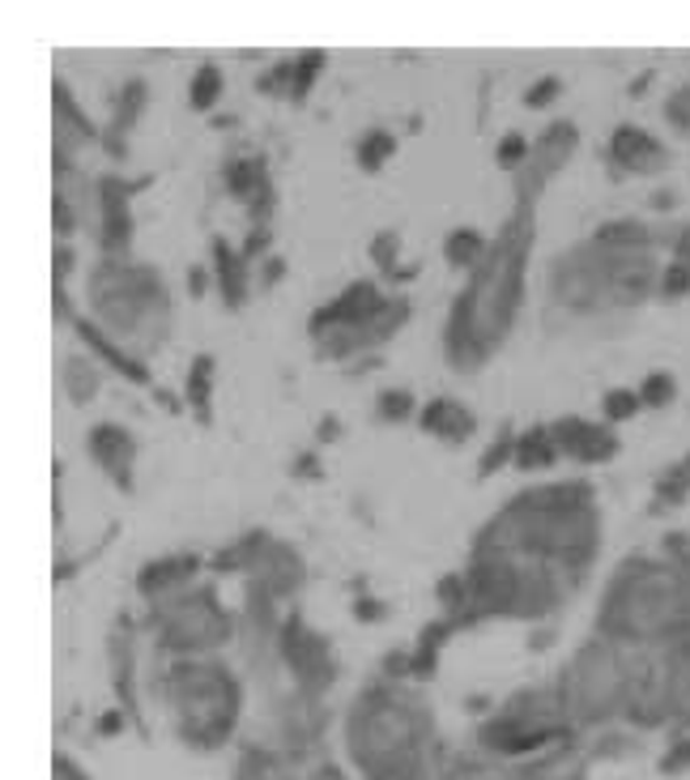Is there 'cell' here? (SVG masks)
<instances>
[{
    "label": "cell",
    "mask_w": 690,
    "mask_h": 780,
    "mask_svg": "<svg viewBox=\"0 0 690 780\" xmlns=\"http://www.w3.org/2000/svg\"><path fill=\"white\" fill-rule=\"evenodd\" d=\"M682 252H687V260H690V235H687V244H682Z\"/></svg>",
    "instance_id": "1"
}]
</instances>
